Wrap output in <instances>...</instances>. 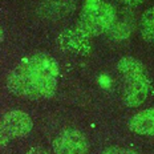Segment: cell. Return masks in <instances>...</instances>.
Listing matches in <instances>:
<instances>
[{
	"label": "cell",
	"mask_w": 154,
	"mask_h": 154,
	"mask_svg": "<svg viewBox=\"0 0 154 154\" xmlns=\"http://www.w3.org/2000/svg\"><path fill=\"white\" fill-rule=\"evenodd\" d=\"M59 63L45 52L32 53L7 75L5 86L12 94L27 100L51 98L56 93Z\"/></svg>",
	"instance_id": "obj_1"
},
{
	"label": "cell",
	"mask_w": 154,
	"mask_h": 154,
	"mask_svg": "<svg viewBox=\"0 0 154 154\" xmlns=\"http://www.w3.org/2000/svg\"><path fill=\"white\" fill-rule=\"evenodd\" d=\"M117 69L125 80L122 96L124 104L129 108H137L142 105L152 88L146 66L134 57L125 56L117 63Z\"/></svg>",
	"instance_id": "obj_2"
},
{
	"label": "cell",
	"mask_w": 154,
	"mask_h": 154,
	"mask_svg": "<svg viewBox=\"0 0 154 154\" xmlns=\"http://www.w3.org/2000/svg\"><path fill=\"white\" fill-rule=\"evenodd\" d=\"M116 21L114 8L105 0H86L77 27L91 37L106 32Z\"/></svg>",
	"instance_id": "obj_3"
},
{
	"label": "cell",
	"mask_w": 154,
	"mask_h": 154,
	"mask_svg": "<svg viewBox=\"0 0 154 154\" xmlns=\"http://www.w3.org/2000/svg\"><path fill=\"white\" fill-rule=\"evenodd\" d=\"M33 122L29 114L23 110L14 109L7 112L2 118L0 134H2V146H5L9 141L21 138L31 133Z\"/></svg>",
	"instance_id": "obj_4"
},
{
	"label": "cell",
	"mask_w": 154,
	"mask_h": 154,
	"mask_svg": "<svg viewBox=\"0 0 154 154\" xmlns=\"http://www.w3.org/2000/svg\"><path fill=\"white\" fill-rule=\"evenodd\" d=\"M88 140L75 128L63 129L53 140V152L56 154H88Z\"/></svg>",
	"instance_id": "obj_5"
},
{
	"label": "cell",
	"mask_w": 154,
	"mask_h": 154,
	"mask_svg": "<svg viewBox=\"0 0 154 154\" xmlns=\"http://www.w3.org/2000/svg\"><path fill=\"white\" fill-rule=\"evenodd\" d=\"M89 38H91L89 35H86L84 31L76 27L75 29H68L63 32L59 37V43L64 49L69 51V52L82 53L88 49Z\"/></svg>",
	"instance_id": "obj_6"
},
{
	"label": "cell",
	"mask_w": 154,
	"mask_h": 154,
	"mask_svg": "<svg viewBox=\"0 0 154 154\" xmlns=\"http://www.w3.org/2000/svg\"><path fill=\"white\" fill-rule=\"evenodd\" d=\"M131 131L140 136H154V108L141 110L129 121Z\"/></svg>",
	"instance_id": "obj_7"
},
{
	"label": "cell",
	"mask_w": 154,
	"mask_h": 154,
	"mask_svg": "<svg viewBox=\"0 0 154 154\" xmlns=\"http://www.w3.org/2000/svg\"><path fill=\"white\" fill-rule=\"evenodd\" d=\"M76 0H44L41 8L43 14L49 19L64 17L75 8Z\"/></svg>",
	"instance_id": "obj_8"
},
{
	"label": "cell",
	"mask_w": 154,
	"mask_h": 154,
	"mask_svg": "<svg viewBox=\"0 0 154 154\" xmlns=\"http://www.w3.org/2000/svg\"><path fill=\"white\" fill-rule=\"evenodd\" d=\"M141 35L147 43L154 44V7L147 8L143 12L140 21Z\"/></svg>",
	"instance_id": "obj_9"
},
{
	"label": "cell",
	"mask_w": 154,
	"mask_h": 154,
	"mask_svg": "<svg viewBox=\"0 0 154 154\" xmlns=\"http://www.w3.org/2000/svg\"><path fill=\"white\" fill-rule=\"evenodd\" d=\"M101 154H138V153L130 149H125V147L110 146V147H106Z\"/></svg>",
	"instance_id": "obj_10"
},
{
	"label": "cell",
	"mask_w": 154,
	"mask_h": 154,
	"mask_svg": "<svg viewBox=\"0 0 154 154\" xmlns=\"http://www.w3.org/2000/svg\"><path fill=\"white\" fill-rule=\"evenodd\" d=\"M27 154H49L47 152V150H44L43 147H38V146H35V147H31L29 150H28Z\"/></svg>",
	"instance_id": "obj_11"
},
{
	"label": "cell",
	"mask_w": 154,
	"mask_h": 154,
	"mask_svg": "<svg viewBox=\"0 0 154 154\" xmlns=\"http://www.w3.org/2000/svg\"><path fill=\"white\" fill-rule=\"evenodd\" d=\"M120 2L125 3V4H128V5H137V4H140V3H142L143 0H120Z\"/></svg>",
	"instance_id": "obj_12"
}]
</instances>
